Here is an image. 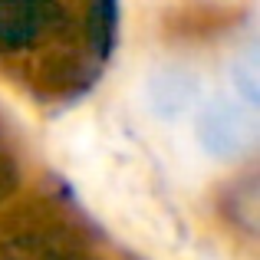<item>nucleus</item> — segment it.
<instances>
[{
  "label": "nucleus",
  "instance_id": "nucleus-1",
  "mask_svg": "<svg viewBox=\"0 0 260 260\" xmlns=\"http://www.w3.org/2000/svg\"><path fill=\"white\" fill-rule=\"evenodd\" d=\"M198 142L204 145V152H211L214 158H241L244 152L254 148L257 139V122L250 106H237L228 99H214L211 106L201 109L198 115Z\"/></svg>",
  "mask_w": 260,
  "mask_h": 260
},
{
  "label": "nucleus",
  "instance_id": "nucleus-2",
  "mask_svg": "<svg viewBox=\"0 0 260 260\" xmlns=\"http://www.w3.org/2000/svg\"><path fill=\"white\" fill-rule=\"evenodd\" d=\"M194 92H198V83H194V76L184 73V70H161V73H155L152 83H148L152 109L158 115H165V119L181 115L184 109L191 106Z\"/></svg>",
  "mask_w": 260,
  "mask_h": 260
},
{
  "label": "nucleus",
  "instance_id": "nucleus-4",
  "mask_svg": "<svg viewBox=\"0 0 260 260\" xmlns=\"http://www.w3.org/2000/svg\"><path fill=\"white\" fill-rule=\"evenodd\" d=\"M115 26H119L115 0H95L92 10H89V37L95 43V53L109 56V50L115 43Z\"/></svg>",
  "mask_w": 260,
  "mask_h": 260
},
{
  "label": "nucleus",
  "instance_id": "nucleus-6",
  "mask_svg": "<svg viewBox=\"0 0 260 260\" xmlns=\"http://www.w3.org/2000/svg\"><path fill=\"white\" fill-rule=\"evenodd\" d=\"M17 181H20V168L17 161L10 158L7 152H0V204L17 191Z\"/></svg>",
  "mask_w": 260,
  "mask_h": 260
},
{
  "label": "nucleus",
  "instance_id": "nucleus-5",
  "mask_svg": "<svg viewBox=\"0 0 260 260\" xmlns=\"http://www.w3.org/2000/svg\"><path fill=\"white\" fill-rule=\"evenodd\" d=\"M231 83H234V89L241 92L244 106L254 109L260 102V63H257L254 50L241 53V56L234 59V66H231Z\"/></svg>",
  "mask_w": 260,
  "mask_h": 260
},
{
  "label": "nucleus",
  "instance_id": "nucleus-7",
  "mask_svg": "<svg viewBox=\"0 0 260 260\" xmlns=\"http://www.w3.org/2000/svg\"><path fill=\"white\" fill-rule=\"evenodd\" d=\"M59 260H86V257H59Z\"/></svg>",
  "mask_w": 260,
  "mask_h": 260
},
{
  "label": "nucleus",
  "instance_id": "nucleus-3",
  "mask_svg": "<svg viewBox=\"0 0 260 260\" xmlns=\"http://www.w3.org/2000/svg\"><path fill=\"white\" fill-rule=\"evenodd\" d=\"M43 0H0V50L23 46L37 33Z\"/></svg>",
  "mask_w": 260,
  "mask_h": 260
}]
</instances>
